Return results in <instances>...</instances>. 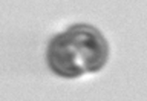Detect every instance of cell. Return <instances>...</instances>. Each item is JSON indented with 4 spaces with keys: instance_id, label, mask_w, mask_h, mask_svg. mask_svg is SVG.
<instances>
[{
    "instance_id": "cell-1",
    "label": "cell",
    "mask_w": 147,
    "mask_h": 101,
    "mask_svg": "<svg viewBox=\"0 0 147 101\" xmlns=\"http://www.w3.org/2000/svg\"><path fill=\"white\" fill-rule=\"evenodd\" d=\"M109 57V44L103 34L92 25H72L51 40L46 61L55 75L80 78L98 72Z\"/></svg>"
}]
</instances>
